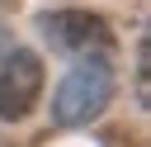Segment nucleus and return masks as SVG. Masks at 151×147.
<instances>
[{"mask_svg": "<svg viewBox=\"0 0 151 147\" xmlns=\"http://www.w3.org/2000/svg\"><path fill=\"white\" fill-rule=\"evenodd\" d=\"M113 100V66L109 57H76V66L57 81L52 90V119L61 128H80L99 119Z\"/></svg>", "mask_w": 151, "mask_h": 147, "instance_id": "obj_1", "label": "nucleus"}, {"mask_svg": "<svg viewBox=\"0 0 151 147\" xmlns=\"http://www.w3.org/2000/svg\"><path fill=\"white\" fill-rule=\"evenodd\" d=\"M38 28L66 57H109L113 43H118L109 19L90 14V9H47V14H38Z\"/></svg>", "mask_w": 151, "mask_h": 147, "instance_id": "obj_2", "label": "nucleus"}, {"mask_svg": "<svg viewBox=\"0 0 151 147\" xmlns=\"http://www.w3.org/2000/svg\"><path fill=\"white\" fill-rule=\"evenodd\" d=\"M38 95H42V57L28 47L5 52V62H0V119L5 123L28 119Z\"/></svg>", "mask_w": 151, "mask_h": 147, "instance_id": "obj_3", "label": "nucleus"}, {"mask_svg": "<svg viewBox=\"0 0 151 147\" xmlns=\"http://www.w3.org/2000/svg\"><path fill=\"white\" fill-rule=\"evenodd\" d=\"M137 100L146 104V47L137 52Z\"/></svg>", "mask_w": 151, "mask_h": 147, "instance_id": "obj_4", "label": "nucleus"}]
</instances>
